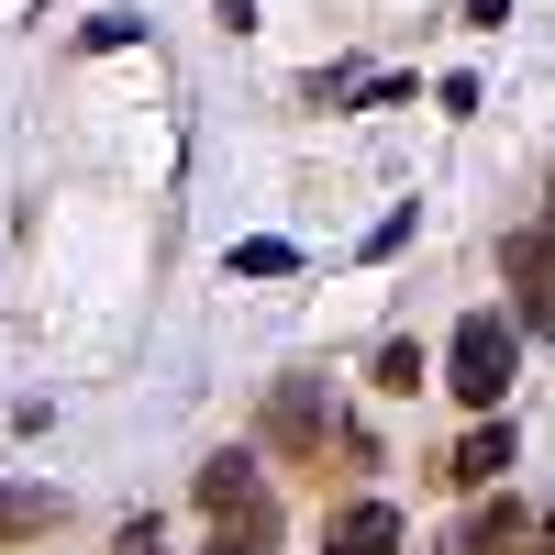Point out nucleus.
Listing matches in <instances>:
<instances>
[{"label": "nucleus", "mask_w": 555, "mask_h": 555, "mask_svg": "<svg viewBox=\"0 0 555 555\" xmlns=\"http://www.w3.org/2000/svg\"><path fill=\"white\" fill-rule=\"evenodd\" d=\"M522 555H555V512H544V522H533V533H522Z\"/></svg>", "instance_id": "nucleus-12"}, {"label": "nucleus", "mask_w": 555, "mask_h": 555, "mask_svg": "<svg viewBox=\"0 0 555 555\" xmlns=\"http://www.w3.org/2000/svg\"><path fill=\"white\" fill-rule=\"evenodd\" d=\"M267 444L289 455V467H334V455H366V434H345V423H334L322 378H278V389H267Z\"/></svg>", "instance_id": "nucleus-3"}, {"label": "nucleus", "mask_w": 555, "mask_h": 555, "mask_svg": "<svg viewBox=\"0 0 555 555\" xmlns=\"http://www.w3.org/2000/svg\"><path fill=\"white\" fill-rule=\"evenodd\" d=\"M500 467H512V423H489V411H478V434L444 455V478H455V489H489Z\"/></svg>", "instance_id": "nucleus-7"}, {"label": "nucleus", "mask_w": 555, "mask_h": 555, "mask_svg": "<svg viewBox=\"0 0 555 555\" xmlns=\"http://www.w3.org/2000/svg\"><path fill=\"white\" fill-rule=\"evenodd\" d=\"M500 267H512V322H522V334H555V222H533V234H512V245H500Z\"/></svg>", "instance_id": "nucleus-4"}, {"label": "nucleus", "mask_w": 555, "mask_h": 555, "mask_svg": "<svg viewBox=\"0 0 555 555\" xmlns=\"http://www.w3.org/2000/svg\"><path fill=\"white\" fill-rule=\"evenodd\" d=\"M112 44H145V12H101V23L78 34V56H112Z\"/></svg>", "instance_id": "nucleus-10"}, {"label": "nucleus", "mask_w": 555, "mask_h": 555, "mask_svg": "<svg viewBox=\"0 0 555 555\" xmlns=\"http://www.w3.org/2000/svg\"><path fill=\"white\" fill-rule=\"evenodd\" d=\"M322 555H400V500H345L322 522Z\"/></svg>", "instance_id": "nucleus-6"}, {"label": "nucleus", "mask_w": 555, "mask_h": 555, "mask_svg": "<svg viewBox=\"0 0 555 555\" xmlns=\"http://www.w3.org/2000/svg\"><path fill=\"white\" fill-rule=\"evenodd\" d=\"M201 512H211V544L201 555H278V500H267V478H256L245 444L201 467Z\"/></svg>", "instance_id": "nucleus-1"}, {"label": "nucleus", "mask_w": 555, "mask_h": 555, "mask_svg": "<svg viewBox=\"0 0 555 555\" xmlns=\"http://www.w3.org/2000/svg\"><path fill=\"white\" fill-rule=\"evenodd\" d=\"M211 12H222V23H234V34H245V23H256V0H211Z\"/></svg>", "instance_id": "nucleus-13"}, {"label": "nucleus", "mask_w": 555, "mask_h": 555, "mask_svg": "<svg viewBox=\"0 0 555 555\" xmlns=\"http://www.w3.org/2000/svg\"><path fill=\"white\" fill-rule=\"evenodd\" d=\"M234 267H245V278H289V267H300V245H278V234H256V245H234Z\"/></svg>", "instance_id": "nucleus-11"}, {"label": "nucleus", "mask_w": 555, "mask_h": 555, "mask_svg": "<svg viewBox=\"0 0 555 555\" xmlns=\"http://www.w3.org/2000/svg\"><path fill=\"white\" fill-rule=\"evenodd\" d=\"M122 555H156V522H133V533H122Z\"/></svg>", "instance_id": "nucleus-14"}, {"label": "nucleus", "mask_w": 555, "mask_h": 555, "mask_svg": "<svg viewBox=\"0 0 555 555\" xmlns=\"http://www.w3.org/2000/svg\"><path fill=\"white\" fill-rule=\"evenodd\" d=\"M56 522H67L56 489H0V544H34V533H56Z\"/></svg>", "instance_id": "nucleus-8"}, {"label": "nucleus", "mask_w": 555, "mask_h": 555, "mask_svg": "<svg viewBox=\"0 0 555 555\" xmlns=\"http://www.w3.org/2000/svg\"><path fill=\"white\" fill-rule=\"evenodd\" d=\"M366 378H378L389 400H411V389H423V345H411V334H389L378 356H366Z\"/></svg>", "instance_id": "nucleus-9"}, {"label": "nucleus", "mask_w": 555, "mask_h": 555, "mask_svg": "<svg viewBox=\"0 0 555 555\" xmlns=\"http://www.w3.org/2000/svg\"><path fill=\"white\" fill-rule=\"evenodd\" d=\"M522 533H533V512H522V500H500V489H489V500H467V512L444 522V544H434V555H512Z\"/></svg>", "instance_id": "nucleus-5"}, {"label": "nucleus", "mask_w": 555, "mask_h": 555, "mask_svg": "<svg viewBox=\"0 0 555 555\" xmlns=\"http://www.w3.org/2000/svg\"><path fill=\"white\" fill-rule=\"evenodd\" d=\"M512 366H522V322L512 311H467V322H455V345H444L455 411H500V400H512Z\"/></svg>", "instance_id": "nucleus-2"}]
</instances>
